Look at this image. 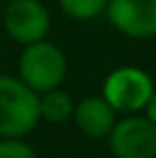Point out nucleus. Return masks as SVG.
<instances>
[{"instance_id":"11","label":"nucleus","mask_w":156,"mask_h":158,"mask_svg":"<svg viewBox=\"0 0 156 158\" xmlns=\"http://www.w3.org/2000/svg\"><path fill=\"white\" fill-rule=\"evenodd\" d=\"M145 112H147V115H145V117H149V119H152V122L156 124V89H154L152 99L147 101V106H145Z\"/></svg>"},{"instance_id":"5","label":"nucleus","mask_w":156,"mask_h":158,"mask_svg":"<svg viewBox=\"0 0 156 158\" xmlns=\"http://www.w3.org/2000/svg\"><path fill=\"white\" fill-rule=\"evenodd\" d=\"M51 19L39 0H12L5 9V30L19 44H35L46 39Z\"/></svg>"},{"instance_id":"6","label":"nucleus","mask_w":156,"mask_h":158,"mask_svg":"<svg viewBox=\"0 0 156 158\" xmlns=\"http://www.w3.org/2000/svg\"><path fill=\"white\" fill-rule=\"evenodd\" d=\"M108 21L131 39L156 35V0H108Z\"/></svg>"},{"instance_id":"4","label":"nucleus","mask_w":156,"mask_h":158,"mask_svg":"<svg viewBox=\"0 0 156 158\" xmlns=\"http://www.w3.org/2000/svg\"><path fill=\"white\" fill-rule=\"evenodd\" d=\"M115 158H156V124L149 117H124L108 133Z\"/></svg>"},{"instance_id":"2","label":"nucleus","mask_w":156,"mask_h":158,"mask_svg":"<svg viewBox=\"0 0 156 158\" xmlns=\"http://www.w3.org/2000/svg\"><path fill=\"white\" fill-rule=\"evenodd\" d=\"M19 73H21V80L28 87H32L37 94L55 89L67 73L64 53L55 44L44 39L28 44L19 60Z\"/></svg>"},{"instance_id":"7","label":"nucleus","mask_w":156,"mask_h":158,"mask_svg":"<svg viewBox=\"0 0 156 158\" xmlns=\"http://www.w3.org/2000/svg\"><path fill=\"white\" fill-rule=\"evenodd\" d=\"M74 122L83 135L99 140L106 138L115 126V110L103 96H90L74 108Z\"/></svg>"},{"instance_id":"3","label":"nucleus","mask_w":156,"mask_h":158,"mask_svg":"<svg viewBox=\"0 0 156 158\" xmlns=\"http://www.w3.org/2000/svg\"><path fill=\"white\" fill-rule=\"evenodd\" d=\"M154 94V83L138 67L115 69L103 83V99L115 112H140Z\"/></svg>"},{"instance_id":"10","label":"nucleus","mask_w":156,"mask_h":158,"mask_svg":"<svg viewBox=\"0 0 156 158\" xmlns=\"http://www.w3.org/2000/svg\"><path fill=\"white\" fill-rule=\"evenodd\" d=\"M0 158H37L30 144L21 142L19 138H5L0 142Z\"/></svg>"},{"instance_id":"1","label":"nucleus","mask_w":156,"mask_h":158,"mask_svg":"<svg viewBox=\"0 0 156 158\" xmlns=\"http://www.w3.org/2000/svg\"><path fill=\"white\" fill-rule=\"evenodd\" d=\"M39 119V94L23 80L0 76V138H23Z\"/></svg>"},{"instance_id":"8","label":"nucleus","mask_w":156,"mask_h":158,"mask_svg":"<svg viewBox=\"0 0 156 158\" xmlns=\"http://www.w3.org/2000/svg\"><path fill=\"white\" fill-rule=\"evenodd\" d=\"M39 115L51 124H62L74 117V101L62 89H48L39 96Z\"/></svg>"},{"instance_id":"9","label":"nucleus","mask_w":156,"mask_h":158,"mask_svg":"<svg viewBox=\"0 0 156 158\" xmlns=\"http://www.w3.org/2000/svg\"><path fill=\"white\" fill-rule=\"evenodd\" d=\"M57 2L67 16L78 21H90V19H96L101 12H106L108 0H57Z\"/></svg>"}]
</instances>
